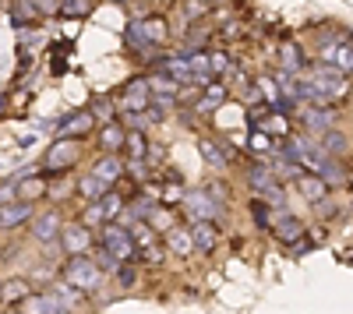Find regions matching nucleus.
Returning <instances> with one entry per match:
<instances>
[{"instance_id": "1", "label": "nucleus", "mask_w": 353, "mask_h": 314, "mask_svg": "<svg viewBox=\"0 0 353 314\" xmlns=\"http://www.w3.org/2000/svg\"><path fill=\"white\" fill-rule=\"evenodd\" d=\"M311 89H314L318 103H339V99H346V92H350V78H346L336 64H332V67H314Z\"/></svg>"}, {"instance_id": "2", "label": "nucleus", "mask_w": 353, "mask_h": 314, "mask_svg": "<svg viewBox=\"0 0 353 314\" xmlns=\"http://www.w3.org/2000/svg\"><path fill=\"white\" fill-rule=\"evenodd\" d=\"M170 39V25H166V18H141V21H134L131 28H128V43L134 46V50H149V46H163Z\"/></svg>"}, {"instance_id": "3", "label": "nucleus", "mask_w": 353, "mask_h": 314, "mask_svg": "<svg viewBox=\"0 0 353 314\" xmlns=\"http://www.w3.org/2000/svg\"><path fill=\"white\" fill-rule=\"evenodd\" d=\"M64 279L71 282L74 290L88 293V290H96L99 286V279H103V269L96 262H88L85 254H71L68 265H64Z\"/></svg>"}, {"instance_id": "4", "label": "nucleus", "mask_w": 353, "mask_h": 314, "mask_svg": "<svg viewBox=\"0 0 353 314\" xmlns=\"http://www.w3.org/2000/svg\"><path fill=\"white\" fill-rule=\"evenodd\" d=\"M117 106L124 113H145L152 106V81L149 78H131L124 85V92L117 96Z\"/></svg>"}, {"instance_id": "5", "label": "nucleus", "mask_w": 353, "mask_h": 314, "mask_svg": "<svg viewBox=\"0 0 353 314\" xmlns=\"http://www.w3.org/2000/svg\"><path fill=\"white\" fill-rule=\"evenodd\" d=\"M103 247L113 254L117 262H131L134 254H138V244H134L131 230H124V226H117V222H106V230H103Z\"/></svg>"}, {"instance_id": "6", "label": "nucleus", "mask_w": 353, "mask_h": 314, "mask_svg": "<svg viewBox=\"0 0 353 314\" xmlns=\"http://www.w3.org/2000/svg\"><path fill=\"white\" fill-rule=\"evenodd\" d=\"M78 163V141H71V138H61L57 145L43 156V174H61V169H68V166H74Z\"/></svg>"}, {"instance_id": "7", "label": "nucleus", "mask_w": 353, "mask_h": 314, "mask_svg": "<svg viewBox=\"0 0 353 314\" xmlns=\"http://www.w3.org/2000/svg\"><path fill=\"white\" fill-rule=\"evenodd\" d=\"M92 124H96L92 109H78V113H71V117H64L61 124H53V127H57L61 138H81V134L92 131Z\"/></svg>"}, {"instance_id": "8", "label": "nucleus", "mask_w": 353, "mask_h": 314, "mask_svg": "<svg viewBox=\"0 0 353 314\" xmlns=\"http://www.w3.org/2000/svg\"><path fill=\"white\" fill-rule=\"evenodd\" d=\"M28 219H32V202H25V198L0 205V226H4V230H14V226H21Z\"/></svg>"}, {"instance_id": "9", "label": "nucleus", "mask_w": 353, "mask_h": 314, "mask_svg": "<svg viewBox=\"0 0 353 314\" xmlns=\"http://www.w3.org/2000/svg\"><path fill=\"white\" fill-rule=\"evenodd\" d=\"M61 244L68 254H85L92 247V237H88V226L85 222H74V226H64L61 230Z\"/></svg>"}, {"instance_id": "10", "label": "nucleus", "mask_w": 353, "mask_h": 314, "mask_svg": "<svg viewBox=\"0 0 353 314\" xmlns=\"http://www.w3.org/2000/svg\"><path fill=\"white\" fill-rule=\"evenodd\" d=\"M191 237H194V247L205 251V254H212V251L219 247V230H216V222H212V219H194Z\"/></svg>"}, {"instance_id": "11", "label": "nucleus", "mask_w": 353, "mask_h": 314, "mask_svg": "<svg viewBox=\"0 0 353 314\" xmlns=\"http://www.w3.org/2000/svg\"><path fill=\"white\" fill-rule=\"evenodd\" d=\"M329 180L325 177H321V174H297V191L307 198V202H325V194H329Z\"/></svg>"}, {"instance_id": "12", "label": "nucleus", "mask_w": 353, "mask_h": 314, "mask_svg": "<svg viewBox=\"0 0 353 314\" xmlns=\"http://www.w3.org/2000/svg\"><path fill=\"white\" fill-rule=\"evenodd\" d=\"M272 233H276V240H283V244H297V237H304V226H301L297 216L279 212V216L272 219Z\"/></svg>"}, {"instance_id": "13", "label": "nucleus", "mask_w": 353, "mask_h": 314, "mask_svg": "<svg viewBox=\"0 0 353 314\" xmlns=\"http://www.w3.org/2000/svg\"><path fill=\"white\" fill-rule=\"evenodd\" d=\"M61 230H64V222H61V216H57L53 209H50V212H43V216L32 222V237H36L39 244L57 240V237H61Z\"/></svg>"}, {"instance_id": "14", "label": "nucleus", "mask_w": 353, "mask_h": 314, "mask_svg": "<svg viewBox=\"0 0 353 314\" xmlns=\"http://www.w3.org/2000/svg\"><path fill=\"white\" fill-rule=\"evenodd\" d=\"M251 187H254L258 194H265V198H272L276 205L283 202V191H279V184H276V177H272V169L254 166V169H251Z\"/></svg>"}, {"instance_id": "15", "label": "nucleus", "mask_w": 353, "mask_h": 314, "mask_svg": "<svg viewBox=\"0 0 353 314\" xmlns=\"http://www.w3.org/2000/svg\"><path fill=\"white\" fill-rule=\"evenodd\" d=\"M184 209H188L194 219H212V216L219 212V205L209 202V191H191V194L184 198Z\"/></svg>"}, {"instance_id": "16", "label": "nucleus", "mask_w": 353, "mask_h": 314, "mask_svg": "<svg viewBox=\"0 0 353 314\" xmlns=\"http://www.w3.org/2000/svg\"><path fill=\"white\" fill-rule=\"evenodd\" d=\"M304 124H307L311 131H329V127L336 124V113L325 109V103H318V106L304 109Z\"/></svg>"}, {"instance_id": "17", "label": "nucleus", "mask_w": 353, "mask_h": 314, "mask_svg": "<svg viewBox=\"0 0 353 314\" xmlns=\"http://www.w3.org/2000/svg\"><path fill=\"white\" fill-rule=\"evenodd\" d=\"M124 138H128V131L117 124V121H110V124H103V131H99V145H103L106 152H117V149H124Z\"/></svg>"}, {"instance_id": "18", "label": "nucleus", "mask_w": 353, "mask_h": 314, "mask_svg": "<svg viewBox=\"0 0 353 314\" xmlns=\"http://www.w3.org/2000/svg\"><path fill=\"white\" fill-rule=\"evenodd\" d=\"M166 247H170L173 254H181V258H188V254L194 251L191 230H166Z\"/></svg>"}, {"instance_id": "19", "label": "nucleus", "mask_w": 353, "mask_h": 314, "mask_svg": "<svg viewBox=\"0 0 353 314\" xmlns=\"http://www.w3.org/2000/svg\"><path fill=\"white\" fill-rule=\"evenodd\" d=\"M28 293H32V290H28L25 279H8V282H0V300H4V304H21Z\"/></svg>"}, {"instance_id": "20", "label": "nucleus", "mask_w": 353, "mask_h": 314, "mask_svg": "<svg viewBox=\"0 0 353 314\" xmlns=\"http://www.w3.org/2000/svg\"><path fill=\"white\" fill-rule=\"evenodd\" d=\"M321 56H329L343 74H353V46H329V50H321Z\"/></svg>"}, {"instance_id": "21", "label": "nucleus", "mask_w": 353, "mask_h": 314, "mask_svg": "<svg viewBox=\"0 0 353 314\" xmlns=\"http://www.w3.org/2000/svg\"><path fill=\"white\" fill-rule=\"evenodd\" d=\"M163 74H170L173 81H194V71L188 64V56H173V61H163Z\"/></svg>"}, {"instance_id": "22", "label": "nucleus", "mask_w": 353, "mask_h": 314, "mask_svg": "<svg viewBox=\"0 0 353 314\" xmlns=\"http://www.w3.org/2000/svg\"><path fill=\"white\" fill-rule=\"evenodd\" d=\"M78 191L88 198V202H99V198L110 191V180H103V177H96V174H88V177H81Z\"/></svg>"}, {"instance_id": "23", "label": "nucleus", "mask_w": 353, "mask_h": 314, "mask_svg": "<svg viewBox=\"0 0 353 314\" xmlns=\"http://www.w3.org/2000/svg\"><path fill=\"white\" fill-rule=\"evenodd\" d=\"M223 103H226V89H223V85H209V89L201 92V99H198V113H212Z\"/></svg>"}, {"instance_id": "24", "label": "nucleus", "mask_w": 353, "mask_h": 314, "mask_svg": "<svg viewBox=\"0 0 353 314\" xmlns=\"http://www.w3.org/2000/svg\"><path fill=\"white\" fill-rule=\"evenodd\" d=\"M99 209H103V219H106V222H113L117 216L124 212V198L117 194V191H106V194L99 198Z\"/></svg>"}, {"instance_id": "25", "label": "nucleus", "mask_w": 353, "mask_h": 314, "mask_svg": "<svg viewBox=\"0 0 353 314\" xmlns=\"http://www.w3.org/2000/svg\"><path fill=\"white\" fill-rule=\"evenodd\" d=\"M124 149H128L131 159H145V156H149V141H145V134L134 127V131H128V138H124Z\"/></svg>"}, {"instance_id": "26", "label": "nucleus", "mask_w": 353, "mask_h": 314, "mask_svg": "<svg viewBox=\"0 0 353 314\" xmlns=\"http://www.w3.org/2000/svg\"><path fill=\"white\" fill-rule=\"evenodd\" d=\"M279 64H283L286 74H293V71L304 64V56H301V50L293 46V43H283V46H279Z\"/></svg>"}, {"instance_id": "27", "label": "nucleus", "mask_w": 353, "mask_h": 314, "mask_svg": "<svg viewBox=\"0 0 353 314\" xmlns=\"http://www.w3.org/2000/svg\"><path fill=\"white\" fill-rule=\"evenodd\" d=\"M92 174L113 184L117 177H121V174H124V166H121V159H117V156H106V159H99V163H96V169H92Z\"/></svg>"}, {"instance_id": "28", "label": "nucleus", "mask_w": 353, "mask_h": 314, "mask_svg": "<svg viewBox=\"0 0 353 314\" xmlns=\"http://www.w3.org/2000/svg\"><path fill=\"white\" fill-rule=\"evenodd\" d=\"M198 149H201V159L209 163V166H216V169H226V163H230V159L223 156V149H219V145H212V141H201Z\"/></svg>"}, {"instance_id": "29", "label": "nucleus", "mask_w": 353, "mask_h": 314, "mask_svg": "<svg viewBox=\"0 0 353 314\" xmlns=\"http://www.w3.org/2000/svg\"><path fill=\"white\" fill-rule=\"evenodd\" d=\"M149 81H152V92H159V96H176L181 92V81H173L170 74H156Z\"/></svg>"}, {"instance_id": "30", "label": "nucleus", "mask_w": 353, "mask_h": 314, "mask_svg": "<svg viewBox=\"0 0 353 314\" xmlns=\"http://www.w3.org/2000/svg\"><path fill=\"white\" fill-rule=\"evenodd\" d=\"M321 149L332 152V156H339V152L346 149V138H343V134H336V131L329 127V131H321Z\"/></svg>"}, {"instance_id": "31", "label": "nucleus", "mask_w": 353, "mask_h": 314, "mask_svg": "<svg viewBox=\"0 0 353 314\" xmlns=\"http://www.w3.org/2000/svg\"><path fill=\"white\" fill-rule=\"evenodd\" d=\"M43 191H46V184H43V180H36V177L18 180V194L25 198V202H28V198H36V194H43Z\"/></svg>"}, {"instance_id": "32", "label": "nucleus", "mask_w": 353, "mask_h": 314, "mask_svg": "<svg viewBox=\"0 0 353 314\" xmlns=\"http://www.w3.org/2000/svg\"><path fill=\"white\" fill-rule=\"evenodd\" d=\"M50 297H53L57 304H64V307H74V304H78V293H74L71 282H68V286H53V290H50Z\"/></svg>"}, {"instance_id": "33", "label": "nucleus", "mask_w": 353, "mask_h": 314, "mask_svg": "<svg viewBox=\"0 0 353 314\" xmlns=\"http://www.w3.org/2000/svg\"><path fill=\"white\" fill-rule=\"evenodd\" d=\"M131 237H134L138 247H152V240H156V233H152V226H149V222H138L134 230H131Z\"/></svg>"}, {"instance_id": "34", "label": "nucleus", "mask_w": 353, "mask_h": 314, "mask_svg": "<svg viewBox=\"0 0 353 314\" xmlns=\"http://www.w3.org/2000/svg\"><path fill=\"white\" fill-rule=\"evenodd\" d=\"M318 174L325 177L329 184H343V180H346V177H343V169H339V163H332L329 156H325V163H321V169H318Z\"/></svg>"}, {"instance_id": "35", "label": "nucleus", "mask_w": 353, "mask_h": 314, "mask_svg": "<svg viewBox=\"0 0 353 314\" xmlns=\"http://www.w3.org/2000/svg\"><path fill=\"white\" fill-rule=\"evenodd\" d=\"M261 127H265V134H290V124H286L283 113H272V117L265 121Z\"/></svg>"}, {"instance_id": "36", "label": "nucleus", "mask_w": 353, "mask_h": 314, "mask_svg": "<svg viewBox=\"0 0 353 314\" xmlns=\"http://www.w3.org/2000/svg\"><path fill=\"white\" fill-rule=\"evenodd\" d=\"M258 92H261V99L279 103V85H276V81H269V78H258Z\"/></svg>"}, {"instance_id": "37", "label": "nucleus", "mask_w": 353, "mask_h": 314, "mask_svg": "<svg viewBox=\"0 0 353 314\" xmlns=\"http://www.w3.org/2000/svg\"><path fill=\"white\" fill-rule=\"evenodd\" d=\"M251 149H254V152H272V134L254 131V134H251Z\"/></svg>"}, {"instance_id": "38", "label": "nucleus", "mask_w": 353, "mask_h": 314, "mask_svg": "<svg viewBox=\"0 0 353 314\" xmlns=\"http://www.w3.org/2000/svg\"><path fill=\"white\" fill-rule=\"evenodd\" d=\"M28 8H36L43 14H53V11H61V0H25Z\"/></svg>"}, {"instance_id": "39", "label": "nucleus", "mask_w": 353, "mask_h": 314, "mask_svg": "<svg viewBox=\"0 0 353 314\" xmlns=\"http://www.w3.org/2000/svg\"><path fill=\"white\" fill-rule=\"evenodd\" d=\"M85 226H96V222H106L103 219V209H99V202H92V205H88V212H85V219H81Z\"/></svg>"}, {"instance_id": "40", "label": "nucleus", "mask_w": 353, "mask_h": 314, "mask_svg": "<svg viewBox=\"0 0 353 314\" xmlns=\"http://www.w3.org/2000/svg\"><path fill=\"white\" fill-rule=\"evenodd\" d=\"M113 262H117V258H113V254H110L106 247H99V258H96V265H99L103 272H113V269H117Z\"/></svg>"}, {"instance_id": "41", "label": "nucleus", "mask_w": 353, "mask_h": 314, "mask_svg": "<svg viewBox=\"0 0 353 314\" xmlns=\"http://www.w3.org/2000/svg\"><path fill=\"white\" fill-rule=\"evenodd\" d=\"M92 117H103V124H110V121H113L110 103H96V106H92Z\"/></svg>"}, {"instance_id": "42", "label": "nucleus", "mask_w": 353, "mask_h": 314, "mask_svg": "<svg viewBox=\"0 0 353 314\" xmlns=\"http://www.w3.org/2000/svg\"><path fill=\"white\" fill-rule=\"evenodd\" d=\"M209 61H212V71H226L230 67V56L226 53H209Z\"/></svg>"}, {"instance_id": "43", "label": "nucleus", "mask_w": 353, "mask_h": 314, "mask_svg": "<svg viewBox=\"0 0 353 314\" xmlns=\"http://www.w3.org/2000/svg\"><path fill=\"white\" fill-rule=\"evenodd\" d=\"M205 14V4H201V0H191V4H188V21H198Z\"/></svg>"}, {"instance_id": "44", "label": "nucleus", "mask_w": 353, "mask_h": 314, "mask_svg": "<svg viewBox=\"0 0 353 314\" xmlns=\"http://www.w3.org/2000/svg\"><path fill=\"white\" fill-rule=\"evenodd\" d=\"M117 279H121V286H131L134 282V269L128 265V269H117Z\"/></svg>"}, {"instance_id": "45", "label": "nucleus", "mask_w": 353, "mask_h": 314, "mask_svg": "<svg viewBox=\"0 0 353 314\" xmlns=\"http://www.w3.org/2000/svg\"><path fill=\"white\" fill-rule=\"evenodd\" d=\"M68 11H74V14H85V11H88V0H68Z\"/></svg>"}, {"instance_id": "46", "label": "nucleus", "mask_w": 353, "mask_h": 314, "mask_svg": "<svg viewBox=\"0 0 353 314\" xmlns=\"http://www.w3.org/2000/svg\"><path fill=\"white\" fill-rule=\"evenodd\" d=\"M318 205H321V209H318L321 216H329V219L336 216V205H332V202H318Z\"/></svg>"}, {"instance_id": "47", "label": "nucleus", "mask_w": 353, "mask_h": 314, "mask_svg": "<svg viewBox=\"0 0 353 314\" xmlns=\"http://www.w3.org/2000/svg\"><path fill=\"white\" fill-rule=\"evenodd\" d=\"M11 314H21V311H11Z\"/></svg>"}, {"instance_id": "48", "label": "nucleus", "mask_w": 353, "mask_h": 314, "mask_svg": "<svg viewBox=\"0 0 353 314\" xmlns=\"http://www.w3.org/2000/svg\"><path fill=\"white\" fill-rule=\"evenodd\" d=\"M0 106H4V99H0Z\"/></svg>"}]
</instances>
